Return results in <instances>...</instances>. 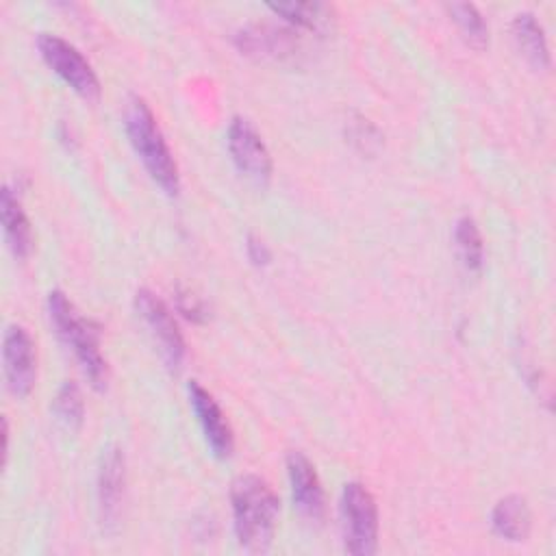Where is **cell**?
I'll return each instance as SVG.
<instances>
[{"label":"cell","instance_id":"16","mask_svg":"<svg viewBox=\"0 0 556 556\" xmlns=\"http://www.w3.org/2000/svg\"><path fill=\"white\" fill-rule=\"evenodd\" d=\"M271 13L280 15L287 24L311 30V33H324L332 26V7L324 2H278L267 4Z\"/></svg>","mask_w":556,"mask_h":556},{"label":"cell","instance_id":"13","mask_svg":"<svg viewBox=\"0 0 556 556\" xmlns=\"http://www.w3.org/2000/svg\"><path fill=\"white\" fill-rule=\"evenodd\" d=\"M0 217L11 254L20 261L26 258L33 250V230L17 193L9 185H4L0 191Z\"/></svg>","mask_w":556,"mask_h":556},{"label":"cell","instance_id":"8","mask_svg":"<svg viewBox=\"0 0 556 556\" xmlns=\"http://www.w3.org/2000/svg\"><path fill=\"white\" fill-rule=\"evenodd\" d=\"M226 141L235 167L254 185H267L271 178V154L252 122L232 117Z\"/></svg>","mask_w":556,"mask_h":556},{"label":"cell","instance_id":"11","mask_svg":"<svg viewBox=\"0 0 556 556\" xmlns=\"http://www.w3.org/2000/svg\"><path fill=\"white\" fill-rule=\"evenodd\" d=\"M235 46L241 54L254 59L285 61L300 52V39L291 28L271 24H248L235 35Z\"/></svg>","mask_w":556,"mask_h":556},{"label":"cell","instance_id":"17","mask_svg":"<svg viewBox=\"0 0 556 556\" xmlns=\"http://www.w3.org/2000/svg\"><path fill=\"white\" fill-rule=\"evenodd\" d=\"M454 243L456 252L460 256V263L469 271H480L482 261H484V245H482V235L473 217L463 215L454 224Z\"/></svg>","mask_w":556,"mask_h":556},{"label":"cell","instance_id":"20","mask_svg":"<svg viewBox=\"0 0 556 556\" xmlns=\"http://www.w3.org/2000/svg\"><path fill=\"white\" fill-rule=\"evenodd\" d=\"M174 300H176V308H178V313L182 317H187V319H191L195 324H202V321L208 319V308H206L204 300L200 295H195L193 291L178 289Z\"/></svg>","mask_w":556,"mask_h":556},{"label":"cell","instance_id":"12","mask_svg":"<svg viewBox=\"0 0 556 556\" xmlns=\"http://www.w3.org/2000/svg\"><path fill=\"white\" fill-rule=\"evenodd\" d=\"M124 482H126V465H124V454L119 447H106L100 460L98 469V513H100V523L111 530L122 510V500H124Z\"/></svg>","mask_w":556,"mask_h":556},{"label":"cell","instance_id":"9","mask_svg":"<svg viewBox=\"0 0 556 556\" xmlns=\"http://www.w3.org/2000/svg\"><path fill=\"white\" fill-rule=\"evenodd\" d=\"M187 393H189V404L198 417V424L202 428L206 445L211 447V452L217 458H230V454L235 450V437H232V428H230L226 415L222 413L219 404L198 380L189 382Z\"/></svg>","mask_w":556,"mask_h":556},{"label":"cell","instance_id":"1","mask_svg":"<svg viewBox=\"0 0 556 556\" xmlns=\"http://www.w3.org/2000/svg\"><path fill=\"white\" fill-rule=\"evenodd\" d=\"M230 506L239 545L252 554L267 552L274 541L280 510L274 489L261 476H239L230 486Z\"/></svg>","mask_w":556,"mask_h":556},{"label":"cell","instance_id":"14","mask_svg":"<svg viewBox=\"0 0 556 556\" xmlns=\"http://www.w3.org/2000/svg\"><path fill=\"white\" fill-rule=\"evenodd\" d=\"M513 41L519 50V54L534 67V70H547L549 67V48L545 39V30L534 13H517L510 24Z\"/></svg>","mask_w":556,"mask_h":556},{"label":"cell","instance_id":"7","mask_svg":"<svg viewBox=\"0 0 556 556\" xmlns=\"http://www.w3.org/2000/svg\"><path fill=\"white\" fill-rule=\"evenodd\" d=\"M2 369L9 391L15 397L30 395L37 380V350L30 332L11 324L2 337Z\"/></svg>","mask_w":556,"mask_h":556},{"label":"cell","instance_id":"3","mask_svg":"<svg viewBox=\"0 0 556 556\" xmlns=\"http://www.w3.org/2000/svg\"><path fill=\"white\" fill-rule=\"evenodd\" d=\"M48 315L59 339L74 352L89 384L98 391L106 389L109 365L100 352L98 326L91 319L83 317L80 311L59 289L48 293Z\"/></svg>","mask_w":556,"mask_h":556},{"label":"cell","instance_id":"19","mask_svg":"<svg viewBox=\"0 0 556 556\" xmlns=\"http://www.w3.org/2000/svg\"><path fill=\"white\" fill-rule=\"evenodd\" d=\"M52 413L67 430H78L85 419V402L76 382H63L54 395Z\"/></svg>","mask_w":556,"mask_h":556},{"label":"cell","instance_id":"5","mask_svg":"<svg viewBox=\"0 0 556 556\" xmlns=\"http://www.w3.org/2000/svg\"><path fill=\"white\" fill-rule=\"evenodd\" d=\"M37 50L43 63L80 98L96 100L100 96V80L91 67V63L83 56V52L52 33H39Z\"/></svg>","mask_w":556,"mask_h":556},{"label":"cell","instance_id":"15","mask_svg":"<svg viewBox=\"0 0 556 556\" xmlns=\"http://www.w3.org/2000/svg\"><path fill=\"white\" fill-rule=\"evenodd\" d=\"M530 506L521 495H506L491 510V526L500 539L513 543L526 541L530 534Z\"/></svg>","mask_w":556,"mask_h":556},{"label":"cell","instance_id":"6","mask_svg":"<svg viewBox=\"0 0 556 556\" xmlns=\"http://www.w3.org/2000/svg\"><path fill=\"white\" fill-rule=\"evenodd\" d=\"M135 308L141 315V319L148 326L154 341L159 343V352H161L165 365L172 371H178L185 361L187 350H185L182 332H180L172 311L167 308V304L161 298H156L152 291L139 289L135 293Z\"/></svg>","mask_w":556,"mask_h":556},{"label":"cell","instance_id":"18","mask_svg":"<svg viewBox=\"0 0 556 556\" xmlns=\"http://www.w3.org/2000/svg\"><path fill=\"white\" fill-rule=\"evenodd\" d=\"M447 13L454 20V24L458 26L463 39L471 48H476V50L486 48V43H489V24L473 4L454 2V4H447Z\"/></svg>","mask_w":556,"mask_h":556},{"label":"cell","instance_id":"2","mask_svg":"<svg viewBox=\"0 0 556 556\" xmlns=\"http://www.w3.org/2000/svg\"><path fill=\"white\" fill-rule=\"evenodd\" d=\"M124 128L128 141L143 163L150 178L167 193L178 195L180 191V174L176 159L156 124V117L148 102L139 96H132L124 109Z\"/></svg>","mask_w":556,"mask_h":556},{"label":"cell","instance_id":"4","mask_svg":"<svg viewBox=\"0 0 556 556\" xmlns=\"http://www.w3.org/2000/svg\"><path fill=\"white\" fill-rule=\"evenodd\" d=\"M343 549L352 556H371L378 549V506L361 482L343 484L339 500Z\"/></svg>","mask_w":556,"mask_h":556},{"label":"cell","instance_id":"21","mask_svg":"<svg viewBox=\"0 0 556 556\" xmlns=\"http://www.w3.org/2000/svg\"><path fill=\"white\" fill-rule=\"evenodd\" d=\"M245 252H248V258L256 265V267H265L269 265L271 261V250L267 248V243L254 235L248 237V243H245Z\"/></svg>","mask_w":556,"mask_h":556},{"label":"cell","instance_id":"10","mask_svg":"<svg viewBox=\"0 0 556 556\" xmlns=\"http://www.w3.org/2000/svg\"><path fill=\"white\" fill-rule=\"evenodd\" d=\"M287 478H289L291 500L298 513L308 521H315V523L321 521L326 513L324 489L313 463L302 452H289Z\"/></svg>","mask_w":556,"mask_h":556}]
</instances>
